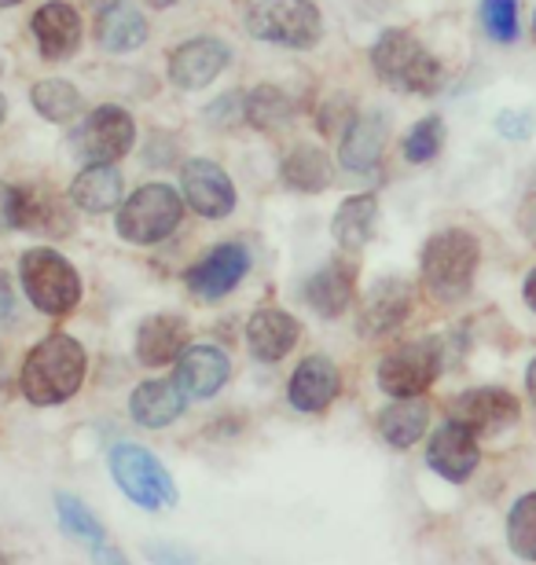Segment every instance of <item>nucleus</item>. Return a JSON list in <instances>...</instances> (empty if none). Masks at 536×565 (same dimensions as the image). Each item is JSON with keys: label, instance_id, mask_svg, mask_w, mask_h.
<instances>
[{"label": "nucleus", "instance_id": "obj_1", "mask_svg": "<svg viewBox=\"0 0 536 565\" xmlns=\"http://www.w3.org/2000/svg\"><path fill=\"white\" fill-rule=\"evenodd\" d=\"M85 349L71 334H49L44 342H38L22 360L19 371V386L22 397L38 408H55L66 404L82 390L85 382Z\"/></svg>", "mask_w": 536, "mask_h": 565}, {"label": "nucleus", "instance_id": "obj_2", "mask_svg": "<svg viewBox=\"0 0 536 565\" xmlns=\"http://www.w3.org/2000/svg\"><path fill=\"white\" fill-rule=\"evenodd\" d=\"M371 66L382 85L404 96H433L444 85V66L408 30H386L371 49Z\"/></svg>", "mask_w": 536, "mask_h": 565}, {"label": "nucleus", "instance_id": "obj_3", "mask_svg": "<svg viewBox=\"0 0 536 565\" xmlns=\"http://www.w3.org/2000/svg\"><path fill=\"white\" fill-rule=\"evenodd\" d=\"M477 262H482V246L471 232L463 228H444L430 235L423 246V282L438 301H460L471 294Z\"/></svg>", "mask_w": 536, "mask_h": 565}, {"label": "nucleus", "instance_id": "obj_4", "mask_svg": "<svg viewBox=\"0 0 536 565\" xmlns=\"http://www.w3.org/2000/svg\"><path fill=\"white\" fill-rule=\"evenodd\" d=\"M107 467L122 495L133 500L140 511H169V507H177L180 492L174 484V473H169L162 467V459L151 456L144 445H129V440L114 445L107 456Z\"/></svg>", "mask_w": 536, "mask_h": 565}, {"label": "nucleus", "instance_id": "obj_5", "mask_svg": "<svg viewBox=\"0 0 536 565\" xmlns=\"http://www.w3.org/2000/svg\"><path fill=\"white\" fill-rule=\"evenodd\" d=\"M246 30L258 41L280 44V49L309 52L324 38V19L313 0H250Z\"/></svg>", "mask_w": 536, "mask_h": 565}, {"label": "nucleus", "instance_id": "obj_6", "mask_svg": "<svg viewBox=\"0 0 536 565\" xmlns=\"http://www.w3.org/2000/svg\"><path fill=\"white\" fill-rule=\"evenodd\" d=\"M19 279L33 309L44 316H71L82 301V276L66 262L63 254L49 250V246H33L22 254L19 262Z\"/></svg>", "mask_w": 536, "mask_h": 565}, {"label": "nucleus", "instance_id": "obj_7", "mask_svg": "<svg viewBox=\"0 0 536 565\" xmlns=\"http://www.w3.org/2000/svg\"><path fill=\"white\" fill-rule=\"evenodd\" d=\"M185 221V199L169 184H144L118 206V235L125 243L155 246L169 239Z\"/></svg>", "mask_w": 536, "mask_h": 565}, {"label": "nucleus", "instance_id": "obj_8", "mask_svg": "<svg viewBox=\"0 0 536 565\" xmlns=\"http://www.w3.org/2000/svg\"><path fill=\"white\" fill-rule=\"evenodd\" d=\"M444 371V345L438 338H423V342H408L382 356L379 364V390L390 393L393 401L401 397H423V393L438 382Z\"/></svg>", "mask_w": 536, "mask_h": 565}, {"label": "nucleus", "instance_id": "obj_9", "mask_svg": "<svg viewBox=\"0 0 536 565\" xmlns=\"http://www.w3.org/2000/svg\"><path fill=\"white\" fill-rule=\"evenodd\" d=\"M136 143V121L125 107L104 104L85 118V126L77 129V154L88 166H111L133 151Z\"/></svg>", "mask_w": 536, "mask_h": 565}, {"label": "nucleus", "instance_id": "obj_10", "mask_svg": "<svg viewBox=\"0 0 536 565\" xmlns=\"http://www.w3.org/2000/svg\"><path fill=\"white\" fill-rule=\"evenodd\" d=\"M250 273V250L239 243H217L213 250H207L196 265L185 273L188 290L202 301H221L228 298L239 282Z\"/></svg>", "mask_w": 536, "mask_h": 565}, {"label": "nucleus", "instance_id": "obj_11", "mask_svg": "<svg viewBox=\"0 0 536 565\" xmlns=\"http://www.w3.org/2000/svg\"><path fill=\"white\" fill-rule=\"evenodd\" d=\"M449 419L463 423L474 434H500V429H511L522 419V404L515 401V393L500 386H477L452 401Z\"/></svg>", "mask_w": 536, "mask_h": 565}, {"label": "nucleus", "instance_id": "obj_12", "mask_svg": "<svg viewBox=\"0 0 536 565\" xmlns=\"http://www.w3.org/2000/svg\"><path fill=\"white\" fill-rule=\"evenodd\" d=\"M180 191H185V202L199 217L207 221H221L235 210V188L228 173L210 158H191V162L180 169Z\"/></svg>", "mask_w": 536, "mask_h": 565}, {"label": "nucleus", "instance_id": "obj_13", "mask_svg": "<svg viewBox=\"0 0 536 565\" xmlns=\"http://www.w3.org/2000/svg\"><path fill=\"white\" fill-rule=\"evenodd\" d=\"M228 63H232V52H228L224 41L191 38L169 52V82L185 88V93H199L224 74Z\"/></svg>", "mask_w": 536, "mask_h": 565}, {"label": "nucleus", "instance_id": "obj_14", "mask_svg": "<svg viewBox=\"0 0 536 565\" xmlns=\"http://www.w3.org/2000/svg\"><path fill=\"white\" fill-rule=\"evenodd\" d=\"M427 462L438 478L452 481V484H463L471 473L477 470L482 462V448H477V434L466 429L463 423L449 419L444 426L433 429L430 445H427Z\"/></svg>", "mask_w": 536, "mask_h": 565}, {"label": "nucleus", "instance_id": "obj_15", "mask_svg": "<svg viewBox=\"0 0 536 565\" xmlns=\"http://www.w3.org/2000/svg\"><path fill=\"white\" fill-rule=\"evenodd\" d=\"M412 301H416V287L408 279H379L375 287L364 294L360 309H357V327L360 334L368 338H382L397 331L408 312H412Z\"/></svg>", "mask_w": 536, "mask_h": 565}, {"label": "nucleus", "instance_id": "obj_16", "mask_svg": "<svg viewBox=\"0 0 536 565\" xmlns=\"http://www.w3.org/2000/svg\"><path fill=\"white\" fill-rule=\"evenodd\" d=\"M232 360L217 345H188L174 364V382L188 401H210L224 390Z\"/></svg>", "mask_w": 536, "mask_h": 565}, {"label": "nucleus", "instance_id": "obj_17", "mask_svg": "<svg viewBox=\"0 0 536 565\" xmlns=\"http://www.w3.org/2000/svg\"><path fill=\"white\" fill-rule=\"evenodd\" d=\"M55 518H60V529L71 540H77L88 555H93L96 565H133L122 555L118 547L111 544V533L104 529V522L88 511V507L71 492H55Z\"/></svg>", "mask_w": 536, "mask_h": 565}, {"label": "nucleus", "instance_id": "obj_18", "mask_svg": "<svg viewBox=\"0 0 536 565\" xmlns=\"http://www.w3.org/2000/svg\"><path fill=\"white\" fill-rule=\"evenodd\" d=\"M357 298V262L353 257H330L324 268H316L305 282V305L324 316V320H338L341 312L353 309Z\"/></svg>", "mask_w": 536, "mask_h": 565}, {"label": "nucleus", "instance_id": "obj_19", "mask_svg": "<svg viewBox=\"0 0 536 565\" xmlns=\"http://www.w3.org/2000/svg\"><path fill=\"white\" fill-rule=\"evenodd\" d=\"M338 393H341V375H338L335 360H327V356H305L287 382L291 408L305 415L327 412L330 404L338 401Z\"/></svg>", "mask_w": 536, "mask_h": 565}, {"label": "nucleus", "instance_id": "obj_20", "mask_svg": "<svg viewBox=\"0 0 536 565\" xmlns=\"http://www.w3.org/2000/svg\"><path fill=\"white\" fill-rule=\"evenodd\" d=\"M30 30H33V38H38V49L49 63L71 60L77 52V44H82V15H77V8L66 4V0H49V4H41L33 11Z\"/></svg>", "mask_w": 536, "mask_h": 565}, {"label": "nucleus", "instance_id": "obj_21", "mask_svg": "<svg viewBox=\"0 0 536 565\" xmlns=\"http://www.w3.org/2000/svg\"><path fill=\"white\" fill-rule=\"evenodd\" d=\"M188 349V320L177 312L147 316L136 331V360L144 367H166L177 364V356Z\"/></svg>", "mask_w": 536, "mask_h": 565}, {"label": "nucleus", "instance_id": "obj_22", "mask_svg": "<svg viewBox=\"0 0 536 565\" xmlns=\"http://www.w3.org/2000/svg\"><path fill=\"white\" fill-rule=\"evenodd\" d=\"M386 132H390V121L386 115H357L349 121V129L341 132V147L338 158L349 173H375L382 166L386 154Z\"/></svg>", "mask_w": 536, "mask_h": 565}, {"label": "nucleus", "instance_id": "obj_23", "mask_svg": "<svg viewBox=\"0 0 536 565\" xmlns=\"http://www.w3.org/2000/svg\"><path fill=\"white\" fill-rule=\"evenodd\" d=\"M302 323L283 309H258L246 323V349L261 364H276L298 345Z\"/></svg>", "mask_w": 536, "mask_h": 565}, {"label": "nucleus", "instance_id": "obj_24", "mask_svg": "<svg viewBox=\"0 0 536 565\" xmlns=\"http://www.w3.org/2000/svg\"><path fill=\"white\" fill-rule=\"evenodd\" d=\"M188 408V397L180 393L174 379H147L133 390L129 397V415L144 429H166L174 426Z\"/></svg>", "mask_w": 536, "mask_h": 565}, {"label": "nucleus", "instance_id": "obj_25", "mask_svg": "<svg viewBox=\"0 0 536 565\" xmlns=\"http://www.w3.org/2000/svg\"><path fill=\"white\" fill-rule=\"evenodd\" d=\"M125 180L114 166H85L71 184V202L85 213H111L122 206Z\"/></svg>", "mask_w": 536, "mask_h": 565}, {"label": "nucleus", "instance_id": "obj_26", "mask_svg": "<svg viewBox=\"0 0 536 565\" xmlns=\"http://www.w3.org/2000/svg\"><path fill=\"white\" fill-rule=\"evenodd\" d=\"M375 221H379V199L375 195H353L335 210V221H330V235L346 254H357L371 243L375 235Z\"/></svg>", "mask_w": 536, "mask_h": 565}, {"label": "nucleus", "instance_id": "obj_27", "mask_svg": "<svg viewBox=\"0 0 536 565\" xmlns=\"http://www.w3.org/2000/svg\"><path fill=\"white\" fill-rule=\"evenodd\" d=\"M430 429V404L423 397H401L379 412V437L390 448L404 451Z\"/></svg>", "mask_w": 536, "mask_h": 565}, {"label": "nucleus", "instance_id": "obj_28", "mask_svg": "<svg viewBox=\"0 0 536 565\" xmlns=\"http://www.w3.org/2000/svg\"><path fill=\"white\" fill-rule=\"evenodd\" d=\"M15 228L66 235L71 232V213L55 195H44L38 188H19L15 195Z\"/></svg>", "mask_w": 536, "mask_h": 565}, {"label": "nucleus", "instance_id": "obj_29", "mask_svg": "<svg viewBox=\"0 0 536 565\" xmlns=\"http://www.w3.org/2000/svg\"><path fill=\"white\" fill-rule=\"evenodd\" d=\"M283 184L298 195H320L330 184V158L313 143H298L283 158Z\"/></svg>", "mask_w": 536, "mask_h": 565}, {"label": "nucleus", "instance_id": "obj_30", "mask_svg": "<svg viewBox=\"0 0 536 565\" xmlns=\"http://www.w3.org/2000/svg\"><path fill=\"white\" fill-rule=\"evenodd\" d=\"M243 118H246V126H254L258 132H280L283 126H291L294 99L283 93L280 85H258L254 93L243 99Z\"/></svg>", "mask_w": 536, "mask_h": 565}, {"label": "nucleus", "instance_id": "obj_31", "mask_svg": "<svg viewBox=\"0 0 536 565\" xmlns=\"http://www.w3.org/2000/svg\"><path fill=\"white\" fill-rule=\"evenodd\" d=\"M147 41V19L133 8H111L99 19V44L114 55H129Z\"/></svg>", "mask_w": 536, "mask_h": 565}, {"label": "nucleus", "instance_id": "obj_32", "mask_svg": "<svg viewBox=\"0 0 536 565\" xmlns=\"http://www.w3.org/2000/svg\"><path fill=\"white\" fill-rule=\"evenodd\" d=\"M30 104L44 121L63 126V121H71L82 110V93L71 82H63V77H49V82H38L30 88Z\"/></svg>", "mask_w": 536, "mask_h": 565}, {"label": "nucleus", "instance_id": "obj_33", "mask_svg": "<svg viewBox=\"0 0 536 565\" xmlns=\"http://www.w3.org/2000/svg\"><path fill=\"white\" fill-rule=\"evenodd\" d=\"M507 547L522 562H536V492L518 495L507 511Z\"/></svg>", "mask_w": 536, "mask_h": 565}, {"label": "nucleus", "instance_id": "obj_34", "mask_svg": "<svg viewBox=\"0 0 536 565\" xmlns=\"http://www.w3.org/2000/svg\"><path fill=\"white\" fill-rule=\"evenodd\" d=\"M441 143H444V121L438 115H430L423 121H416L404 137V158L416 166H427L433 158L441 154Z\"/></svg>", "mask_w": 536, "mask_h": 565}, {"label": "nucleus", "instance_id": "obj_35", "mask_svg": "<svg viewBox=\"0 0 536 565\" xmlns=\"http://www.w3.org/2000/svg\"><path fill=\"white\" fill-rule=\"evenodd\" d=\"M477 15H482V26L493 41L500 44L518 41V0H482Z\"/></svg>", "mask_w": 536, "mask_h": 565}, {"label": "nucleus", "instance_id": "obj_36", "mask_svg": "<svg viewBox=\"0 0 536 565\" xmlns=\"http://www.w3.org/2000/svg\"><path fill=\"white\" fill-rule=\"evenodd\" d=\"M353 118H357V107H353V99L349 96H335V99H327V104L320 107V118H316V126H320L324 132H346Z\"/></svg>", "mask_w": 536, "mask_h": 565}, {"label": "nucleus", "instance_id": "obj_37", "mask_svg": "<svg viewBox=\"0 0 536 565\" xmlns=\"http://www.w3.org/2000/svg\"><path fill=\"white\" fill-rule=\"evenodd\" d=\"M496 129L504 132L507 140H529V132L536 129V118L533 110H504L496 118Z\"/></svg>", "mask_w": 536, "mask_h": 565}, {"label": "nucleus", "instance_id": "obj_38", "mask_svg": "<svg viewBox=\"0 0 536 565\" xmlns=\"http://www.w3.org/2000/svg\"><path fill=\"white\" fill-rule=\"evenodd\" d=\"M15 195H19V188L0 184V232L15 228Z\"/></svg>", "mask_w": 536, "mask_h": 565}, {"label": "nucleus", "instance_id": "obj_39", "mask_svg": "<svg viewBox=\"0 0 536 565\" xmlns=\"http://www.w3.org/2000/svg\"><path fill=\"white\" fill-rule=\"evenodd\" d=\"M11 312H15V290H11L8 273L0 268V323L11 320Z\"/></svg>", "mask_w": 536, "mask_h": 565}, {"label": "nucleus", "instance_id": "obj_40", "mask_svg": "<svg viewBox=\"0 0 536 565\" xmlns=\"http://www.w3.org/2000/svg\"><path fill=\"white\" fill-rule=\"evenodd\" d=\"M522 232H526L529 235V239L536 243V195H529L526 199V206H522Z\"/></svg>", "mask_w": 536, "mask_h": 565}, {"label": "nucleus", "instance_id": "obj_41", "mask_svg": "<svg viewBox=\"0 0 536 565\" xmlns=\"http://www.w3.org/2000/svg\"><path fill=\"white\" fill-rule=\"evenodd\" d=\"M522 298H526V305L536 312V268L526 276V282H522Z\"/></svg>", "mask_w": 536, "mask_h": 565}, {"label": "nucleus", "instance_id": "obj_42", "mask_svg": "<svg viewBox=\"0 0 536 565\" xmlns=\"http://www.w3.org/2000/svg\"><path fill=\"white\" fill-rule=\"evenodd\" d=\"M526 390H529V397L536 404V356L529 360V367H526Z\"/></svg>", "mask_w": 536, "mask_h": 565}, {"label": "nucleus", "instance_id": "obj_43", "mask_svg": "<svg viewBox=\"0 0 536 565\" xmlns=\"http://www.w3.org/2000/svg\"><path fill=\"white\" fill-rule=\"evenodd\" d=\"M122 0H88V8H96L99 15H104V11H111V8H118Z\"/></svg>", "mask_w": 536, "mask_h": 565}, {"label": "nucleus", "instance_id": "obj_44", "mask_svg": "<svg viewBox=\"0 0 536 565\" xmlns=\"http://www.w3.org/2000/svg\"><path fill=\"white\" fill-rule=\"evenodd\" d=\"M147 4H151V8H174L177 0H147Z\"/></svg>", "mask_w": 536, "mask_h": 565}, {"label": "nucleus", "instance_id": "obj_45", "mask_svg": "<svg viewBox=\"0 0 536 565\" xmlns=\"http://www.w3.org/2000/svg\"><path fill=\"white\" fill-rule=\"evenodd\" d=\"M4 115H8V99H4V93H0V121H4Z\"/></svg>", "mask_w": 536, "mask_h": 565}, {"label": "nucleus", "instance_id": "obj_46", "mask_svg": "<svg viewBox=\"0 0 536 565\" xmlns=\"http://www.w3.org/2000/svg\"><path fill=\"white\" fill-rule=\"evenodd\" d=\"M15 4H22V0H0V8H15Z\"/></svg>", "mask_w": 536, "mask_h": 565}, {"label": "nucleus", "instance_id": "obj_47", "mask_svg": "<svg viewBox=\"0 0 536 565\" xmlns=\"http://www.w3.org/2000/svg\"><path fill=\"white\" fill-rule=\"evenodd\" d=\"M0 565H11V562H8V558H4V555H0Z\"/></svg>", "mask_w": 536, "mask_h": 565}, {"label": "nucleus", "instance_id": "obj_48", "mask_svg": "<svg viewBox=\"0 0 536 565\" xmlns=\"http://www.w3.org/2000/svg\"><path fill=\"white\" fill-rule=\"evenodd\" d=\"M533 30H536V11H533Z\"/></svg>", "mask_w": 536, "mask_h": 565}]
</instances>
